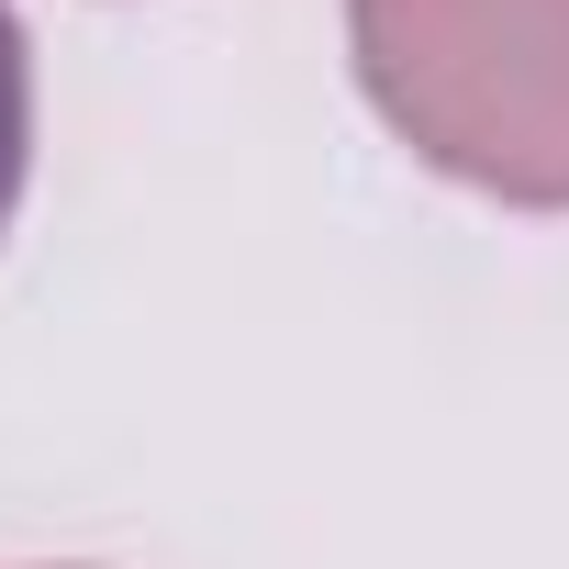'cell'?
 I'll list each match as a JSON object with an SVG mask.
<instances>
[{
  "mask_svg": "<svg viewBox=\"0 0 569 569\" xmlns=\"http://www.w3.org/2000/svg\"><path fill=\"white\" fill-rule=\"evenodd\" d=\"M380 123L525 212H569V0H347Z\"/></svg>",
  "mask_w": 569,
  "mask_h": 569,
  "instance_id": "obj_1",
  "label": "cell"
},
{
  "mask_svg": "<svg viewBox=\"0 0 569 569\" xmlns=\"http://www.w3.org/2000/svg\"><path fill=\"white\" fill-rule=\"evenodd\" d=\"M23 179H34V46H23V12L0 0V234L23 212Z\"/></svg>",
  "mask_w": 569,
  "mask_h": 569,
  "instance_id": "obj_2",
  "label": "cell"
}]
</instances>
